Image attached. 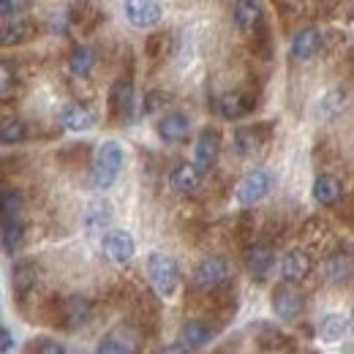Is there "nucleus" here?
<instances>
[{
	"mask_svg": "<svg viewBox=\"0 0 354 354\" xmlns=\"http://www.w3.org/2000/svg\"><path fill=\"white\" fill-rule=\"evenodd\" d=\"M101 245H104V257L112 265H129L136 254V243L129 229H106Z\"/></svg>",
	"mask_w": 354,
	"mask_h": 354,
	"instance_id": "1a4fd4ad",
	"label": "nucleus"
},
{
	"mask_svg": "<svg viewBox=\"0 0 354 354\" xmlns=\"http://www.w3.org/2000/svg\"><path fill=\"white\" fill-rule=\"evenodd\" d=\"M17 85V66L8 60H0V95H8Z\"/></svg>",
	"mask_w": 354,
	"mask_h": 354,
	"instance_id": "72a5a7b5",
	"label": "nucleus"
},
{
	"mask_svg": "<svg viewBox=\"0 0 354 354\" xmlns=\"http://www.w3.org/2000/svg\"><path fill=\"white\" fill-rule=\"evenodd\" d=\"M232 22L240 33H254L265 25V8L259 0H234L232 6Z\"/></svg>",
	"mask_w": 354,
	"mask_h": 354,
	"instance_id": "ddd939ff",
	"label": "nucleus"
},
{
	"mask_svg": "<svg viewBox=\"0 0 354 354\" xmlns=\"http://www.w3.org/2000/svg\"><path fill=\"white\" fill-rule=\"evenodd\" d=\"M167 52H169V36H167V33H153V36L147 39V55H150L153 60L167 57Z\"/></svg>",
	"mask_w": 354,
	"mask_h": 354,
	"instance_id": "473e14b6",
	"label": "nucleus"
},
{
	"mask_svg": "<svg viewBox=\"0 0 354 354\" xmlns=\"http://www.w3.org/2000/svg\"><path fill=\"white\" fill-rule=\"evenodd\" d=\"M147 270V278L153 283V289L158 292V297L164 300H172L180 289V265H177L175 257L169 254H161V251H153L145 262Z\"/></svg>",
	"mask_w": 354,
	"mask_h": 354,
	"instance_id": "f03ea898",
	"label": "nucleus"
},
{
	"mask_svg": "<svg viewBox=\"0 0 354 354\" xmlns=\"http://www.w3.org/2000/svg\"><path fill=\"white\" fill-rule=\"evenodd\" d=\"M106 106H109V120L115 126H129L136 115V90L131 80H118L109 95H106Z\"/></svg>",
	"mask_w": 354,
	"mask_h": 354,
	"instance_id": "20e7f679",
	"label": "nucleus"
},
{
	"mask_svg": "<svg viewBox=\"0 0 354 354\" xmlns=\"http://www.w3.org/2000/svg\"><path fill=\"white\" fill-rule=\"evenodd\" d=\"M346 106H349V88L335 85V88L327 90L324 98L319 101V115L324 120H335V118H341L346 112Z\"/></svg>",
	"mask_w": 354,
	"mask_h": 354,
	"instance_id": "5701e85b",
	"label": "nucleus"
},
{
	"mask_svg": "<svg viewBox=\"0 0 354 354\" xmlns=\"http://www.w3.org/2000/svg\"><path fill=\"white\" fill-rule=\"evenodd\" d=\"M272 136V123H254V126H243L234 131V150L240 156H254L257 150H262Z\"/></svg>",
	"mask_w": 354,
	"mask_h": 354,
	"instance_id": "9b49d317",
	"label": "nucleus"
},
{
	"mask_svg": "<svg viewBox=\"0 0 354 354\" xmlns=\"http://www.w3.org/2000/svg\"><path fill=\"white\" fill-rule=\"evenodd\" d=\"M272 313L281 319V322H297L303 313H306V297L297 292V289H289V286H278L272 292Z\"/></svg>",
	"mask_w": 354,
	"mask_h": 354,
	"instance_id": "9d476101",
	"label": "nucleus"
},
{
	"mask_svg": "<svg viewBox=\"0 0 354 354\" xmlns=\"http://www.w3.org/2000/svg\"><path fill=\"white\" fill-rule=\"evenodd\" d=\"M0 243L6 254H17L25 243V221L19 218H3L0 221Z\"/></svg>",
	"mask_w": 354,
	"mask_h": 354,
	"instance_id": "a878e982",
	"label": "nucleus"
},
{
	"mask_svg": "<svg viewBox=\"0 0 354 354\" xmlns=\"http://www.w3.org/2000/svg\"><path fill=\"white\" fill-rule=\"evenodd\" d=\"M28 3H30V0H0V19L22 14V11L28 8Z\"/></svg>",
	"mask_w": 354,
	"mask_h": 354,
	"instance_id": "e433bc0d",
	"label": "nucleus"
},
{
	"mask_svg": "<svg viewBox=\"0 0 354 354\" xmlns=\"http://www.w3.org/2000/svg\"><path fill=\"white\" fill-rule=\"evenodd\" d=\"M123 14L136 30H150L164 19V6L158 0H123Z\"/></svg>",
	"mask_w": 354,
	"mask_h": 354,
	"instance_id": "6e6552de",
	"label": "nucleus"
},
{
	"mask_svg": "<svg viewBox=\"0 0 354 354\" xmlns=\"http://www.w3.org/2000/svg\"><path fill=\"white\" fill-rule=\"evenodd\" d=\"M68 68H71V74L80 77V80L90 77L93 68H95V52L85 44L71 46V52H68Z\"/></svg>",
	"mask_w": 354,
	"mask_h": 354,
	"instance_id": "bb28decb",
	"label": "nucleus"
},
{
	"mask_svg": "<svg viewBox=\"0 0 354 354\" xmlns=\"http://www.w3.org/2000/svg\"><path fill=\"white\" fill-rule=\"evenodd\" d=\"M25 207V199L17 188H0V221L3 218H19Z\"/></svg>",
	"mask_w": 354,
	"mask_h": 354,
	"instance_id": "7c9ffc66",
	"label": "nucleus"
},
{
	"mask_svg": "<svg viewBox=\"0 0 354 354\" xmlns=\"http://www.w3.org/2000/svg\"><path fill=\"white\" fill-rule=\"evenodd\" d=\"M60 123L68 131H90L95 126V115L85 104H66L60 112Z\"/></svg>",
	"mask_w": 354,
	"mask_h": 354,
	"instance_id": "4be33fe9",
	"label": "nucleus"
},
{
	"mask_svg": "<svg viewBox=\"0 0 354 354\" xmlns=\"http://www.w3.org/2000/svg\"><path fill=\"white\" fill-rule=\"evenodd\" d=\"M221 158V131L218 129H202L196 136V145H194V167L207 175Z\"/></svg>",
	"mask_w": 354,
	"mask_h": 354,
	"instance_id": "0eeeda50",
	"label": "nucleus"
},
{
	"mask_svg": "<svg viewBox=\"0 0 354 354\" xmlns=\"http://www.w3.org/2000/svg\"><path fill=\"white\" fill-rule=\"evenodd\" d=\"M145 101H147V104L142 106V112H145V115H156L158 109L167 106V93H164V90H150V93L145 95Z\"/></svg>",
	"mask_w": 354,
	"mask_h": 354,
	"instance_id": "c9c22d12",
	"label": "nucleus"
},
{
	"mask_svg": "<svg viewBox=\"0 0 354 354\" xmlns=\"http://www.w3.org/2000/svg\"><path fill=\"white\" fill-rule=\"evenodd\" d=\"M322 41H324V36H322V30L319 28H303V30H297L295 36H292V57L295 60H310L319 49H322Z\"/></svg>",
	"mask_w": 354,
	"mask_h": 354,
	"instance_id": "412c9836",
	"label": "nucleus"
},
{
	"mask_svg": "<svg viewBox=\"0 0 354 354\" xmlns=\"http://www.w3.org/2000/svg\"><path fill=\"white\" fill-rule=\"evenodd\" d=\"M272 191V175L267 172L265 167H257L251 172H245V177L237 183L234 188V202L243 207H254L262 199H267V194Z\"/></svg>",
	"mask_w": 354,
	"mask_h": 354,
	"instance_id": "39448f33",
	"label": "nucleus"
},
{
	"mask_svg": "<svg viewBox=\"0 0 354 354\" xmlns=\"http://www.w3.org/2000/svg\"><path fill=\"white\" fill-rule=\"evenodd\" d=\"M49 316H52L49 319L52 324H60L63 330H77V327H85L93 319V303L85 295H71V297L55 300Z\"/></svg>",
	"mask_w": 354,
	"mask_h": 354,
	"instance_id": "7ed1b4c3",
	"label": "nucleus"
},
{
	"mask_svg": "<svg viewBox=\"0 0 354 354\" xmlns=\"http://www.w3.org/2000/svg\"><path fill=\"white\" fill-rule=\"evenodd\" d=\"M349 330V319L344 313H327L319 324V335L324 344H338Z\"/></svg>",
	"mask_w": 354,
	"mask_h": 354,
	"instance_id": "cd10ccee",
	"label": "nucleus"
},
{
	"mask_svg": "<svg viewBox=\"0 0 354 354\" xmlns=\"http://www.w3.org/2000/svg\"><path fill=\"white\" fill-rule=\"evenodd\" d=\"M216 327L213 324H207V322H202V319H191V322H185L183 327H180V341H183V346L188 349V352H194V349H205L213 338H216Z\"/></svg>",
	"mask_w": 354,
	"mask_h": 354,
	"instance_id": "2eb2a0df",
	"label": "nucleus"
},
{
	"mask_svg": "<svg viewBox=\"0 0 354 354\" xmlns=\"http://www.w3.org/2000/svg\"><path fill=\"white\" fill-rule=\"evenodd\" d=\"M310 272V257L303 248H289L281 259V275L286 283H300Z\"/></svg>",
	"mask_w": 354,
	"mask_h": 354,
	"instance_id": "a211bd4d",
	"label": "nucleus"
},
{
	"mask_svg": "<svg viewBox=\"0 0 354 354\" xmlns=\"http://www.w3.org/2000/svg\"><path fill=\"white\" fill-rule=\"evenodd\" d=\"M28 352H41V354H63L66 352V346L60 344V341H55V338H33L30 344H28Z\"/></svg>",
	"mask_w": 354,
	"mask_h": 354,
	"instance_id": "f704fd0d",
	"label": "nucleus"
},
{
	"mask_svg": "<svg viewBox=\"0 0 354 354\" xmlns=\"http://www.w3.org/2000/svg\"><path fill=\"white\" fill-rule=\"evenodd\" d=\"M14 346V338H11V333L6 330V327H0V352H8Z\"/></svg>",
	"mask_w": 354,
	"mask_h": 354,
	"instance_id": "4c0bfd02",
	"label": "nucleus"
},
{
	"mask_svg": "<svg viewBox=\"0 0 354 354\" xmlns=\"http://www.w3.org/2000/svg\"><path fill=\"white\" fill-rule=\"evenodd\" d=\"M344 196V183L330 172H322L313 180V199L322 205V207H335Z\"/></svg>",
	"mask_w": 354,
	"mask_h": 354,
	"instance_id": "aec40b11",
	"label": "nucleus"
},
{
	"mask_svg": "<svg viewBox=\"0 0 354 354\" xmlns=\"http://www.w3.org/2000/svg\"><path fill=\"white\" fill-rule=\"evenodd\" d=\"M28 139V123L19 118L0 120V145H22Z\"/></svg>",
	"mask_w": 354,
	"mask_h": 354,
	"instance_id": "c85d7f7f",
	"label": "nucleus"
},
{
	"mask_svg": "<svg viewBox=\"0 0 354 354\" xmlns=\"http://www.w3.org/2000/svg\"><path fill=\"white\" fill-rule=\"evenodd\" d=\"M11 281H14V292H17V297L19 300H28L30 295H33V289H36V283H39V272H36V267L30 265V262H17L14 270H11Z\"/></svg>",
	"mask_w": 354,
	"mask_h": 354,
	"instance_id": "b1692460",
	"label": "nucleus"
},
{
	"mask_svg": "<svg viewBox=\"0 0 354 354\" xmlns=\"http://www.w3.org/2000/svg\"><path fill=\"white\" fill-rule=\"evenodd\" d=\"M327 278L333 283H346L352 278V257L349 254H333L327 259V267H324Z\"/></svg>",
	"mask_w": 354,
	"mask_h": 354,
	"instance_id": "c756f323",
	"label": "nucleus"
},
{
	"mask_svg": "<svg viewBox=\"0 0 354 354\" xmlns=\"http://www.w3.org/2000/svg\"><path fill=\"white\" fill-rule=\"evenodd\" d=\"M36 22L30 19H22V17H14L8 22L0 25V46H19L28 44L33 36H36Z\"/></svg>",
	"mask_w": 354,
	"mask_h": 354,
	"instance_id": "f3484780",
	"label": "nucleus"
},
{
	"mask_svg": "<svg viewBox=\"0 0 354 354\" xmlns=\"http://www.w3.org/2000/svg\"><path fill=\"white\" fill-rule=\"evenodd\" d=\"M98 352H101V354L133 352V344H129L123 335H115V333H109V335H104V338H101V344H98Z\"/></svg>",
	"mask_w": 354,
	"mask_h": 354,
	"instance_id": "2f4dec72",
	"label": "nucleus"
},
{
	"mask_svg": "<svg viewBox=\"0 0 354 354\" xmlns=\"http://www.w3.org/2000/svg\"><path fill=\"white\" fill-rule=\"evenodd\" d=\"M202 172L194 164H177L175 169L169 172V188L180 194V196H191L202 188Z\"/></svg>",
	"mask_w": 354,
	"mask_h": 354,
	"instance_id": "6ab92c4d",
	"label": "nucleus"
},
{
	"mask_svg": "<svg viewBox=\"0 0 354 354\" xmlns=\"http://www.w3.org/2000/svg\"><path fill=\"white\" fill-rule=\"evenodd\" d=\"M254 106H257V101L245 90H229L218 98V115L223 120H243L254 112Z\"/></svg>",
	"mask_w": 354,
	"mask_h": 354,
	"instance_id": "4468645a",
	"label": "nucleus"
},
{
	"mask_svg": "<svg viewBox=\"0 0 354 354\" xmlns=\"http://www.w3.org/2000/svg\"><path fill=\"white\" fill-rule=\"evenodd\" d=\"M229 275H232V265H229V259L221 257V254H213V257H205L196 270H194V283L202 289V292H218L223 283L229 281Z\"/></svg>",
	"mask_w": 354,
	"mask_h": 354,
	"instance_id": "423d86ee",
	"label": "nucleus"
},
{
	"mask_svg": "<svg viewBox=\"0 0 354 354\" xmlns=\"http://www.w3.org/2000/svg\"><path fill=\"white\" fill-rule=\"evenodd\" d=\"M123 161H126V153H123V145H118L115 139L109 142H101L98 150H95V158H93V188L104 191V188H112L115 180L123 172Z\"/></svg>",
	"mask_w": 354,
	"mask_h": 354,
	"instance_id": "f257e3e1",
	"label": "nucleus"
},
{
	"mask_svg": "<svg viewBox=\"0 0 354 354\" xmlns=\"http://www.w3.org/2000/svg\"><path fill=\"white\" fill-rule=\"evenodd\" d=\"M112 223V205L104 202V199H95L90 202L88 210H85V229L88 234H104Z\"/></svg>",
	"mask_w": 354,
	"mask_h": 354,
	"instance_id": "393cba45",
	"label": "nucleus"
},
{
	"mask_svg": "<svg viewBox=\"0 0 354 354\" xmlns=\"http://www.w3.org/2000/svg\"><path fill=\"white\" fill-rule=\"evenodd\" d=\"M272 262H275V257H272V248H270L267 243H251V245H245L243 265H245V270H248L257 281H262L267 272H270Z\"/></svg>",
	"mask_w": 354,
	"mask_h": 354,
	"instance_id": "dca6fc26",
	"label": "nucleus"
},
{
	"mask_svg": "<svg viewBox=\"0 0 354 354\" xmlns=\"http://www.w3.org/2000/svg\"><path fill=\"white\" fill-rule=\"evenodd\" d=\"M156 133H158V139L167 142V145H180V142H185L188 133H191V118H188L185 112H180V109L167 112V115L158 118Z\"/></svg>",
	"mask_w": 354,
	"mask_h": 354,
	"instance_id": "f8f14e48",
	"label": "nucleus"
}]
</instances>
